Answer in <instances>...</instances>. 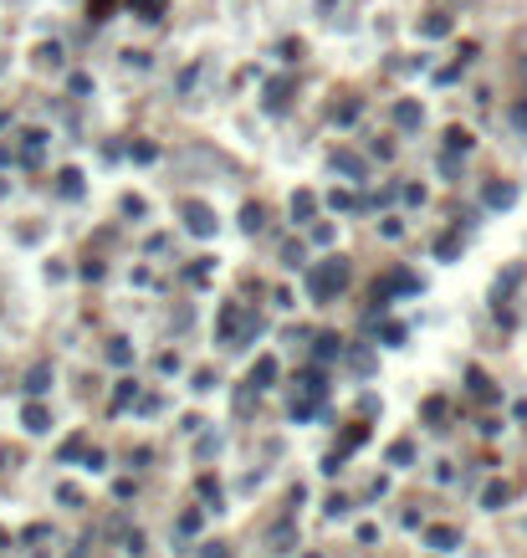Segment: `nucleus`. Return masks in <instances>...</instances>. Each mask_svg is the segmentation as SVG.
I'll return each instance as SVG.
<instances>
[{
	"label": "nucleus",
	"mask_w": 527,
	"mask_h": 558,
	"mask_svg": "<svg viewBox=\"0 0 527 558\" xmlns=\"http://www.w3.org/2000/svg\"><path fill=\"white\" fill-rule=\"evenodd\" d=\"M343 287H348V262L343 256H328V262H318L313 277H307V297H313V303H333Z\"/></svg>",
	"instance_id": "obj_1"
},
{
	"label": "nucleus",
	"mask_w": 527,
	"mask_h": 558,
	"mask_svg": "<svg viewBox=\"0 0 527 558\" xmlns=\"http://www.w3.org/2000/svg\"><path fill=\"white\" fill-rule=\"evenodd\" d=\"M256 318L251 313H241V308H226L221 313V343H231V349H241V343H246V338H256Z\"/></svg>",
	"instance_id": "obj_2"
},
{
	"label": "nucleus",
	"mask_w": 527,
	"mask_h": 558,
	"mask_svg": "<svg viewBox=\"0 0 527 558\" xmlns=\"http://www.w3.org/2000/svg\"><path fill=\"white\" fill-rule=\"evenodd\" d=\"M185 221H190V231H200V236H215V216L205 205H185Z\"/></svg>",
	"instance_id": "obj_3"
},
{
	"label": "nucleus",
	"mask_w": 527,
	"mask_h": 558,
	"mask_svg": "<svg viewBox=\"0 0 527 558\" xmlns=\"http://www.w3.org/2000/svg\"><path fill=\"white\" fill-rule=\"evenodd\" d=\"M481 200H487L492 210H507V205L517 200V190H512V185H487V190H481Z\"/></svg>",
	"instance_id": "obj_4"
},
{
	"label": "nucleus",
	"mask_w": 527,
	"mask_h": 558,
	"mask_svg": "<svg viewBox=\"0 0 527 558\" xmlns=\"http://www.w3.org/2000/svg\"><path fill=\"white\" fill-rule=\"evenodd\" d=\"M26 431H31V436H41V431H52V415L41 410V405H26Z\"/></svg>",
	"instance_id": "obj_5"
},
{
	"label": "nucleus",
	"mask_w": 527,
	"mask_h": 558,
	"mask_svg": "<svg viewBox=\"0 0 527 558\" xmlns=\"http://www.w3.org/2000/svg\"><path fill=\"white\" fill-rule=\"evenodd\" d=\"M272 379H277V359H261V364H256V374H251V390H267Z\"/></svg>",
	"instance_id": "obj_6"
},
{
	"label": "nucleus",
	"mask_w": 527,
	"mask_h": 558,
	"mask_svg": "<svg viewBox=\"0 0 527 558\" xmlns=\"http://www.w3.org/2000/svg\"><path fill=\"white\" fill-rule=\"evenodd\" d=\"M47 384H52V369H47V364H36V369L26 374V390L31 395H47Z\"/></svg>",
	"instance_id": "obj_7"
},
{
	"label": "nucleus",
	"mask_w": 527,
	"mask_h": 558,
	"mask_svg": "<svg viewBox=\"0 0 527 558\" xmlns=\"http://www.w3.org/2000/svg\"><path fill=\"white\" fill-rule=\"evenodd\" d=\"M394 118H400V128H420V103H400V108H394Z\"/></svg>",
	"instance_id": "obj_8"
},
{
	"label": "nucleus",
	"mask_w": 527,
	"mask_h": 558,
	"mask_svg": "<svg viewBox=\"0 0 527 558\" xmlns=\"http://www.w3.org/2000/svg\"><path fill=\"white\" fill-rule=\"evenodd\" d=\"M471 395H481L487 405H497V384H492L487 374H476V369H471Z\"/></svg>",
	"instance_id": "obj_9"
},
{
	"label": "nucleus",
	"mask_w": 527,
	"mask_h": 558,
	"mask_svg": "<svg viewBox=\"0 0 527 558\" xmlns=\"http://www.w3.org/2000/svg\"><path fill=\"white\" fill-rule=\"evenodd\" d=\"M313 205H318V200H313V190H297V195H292V216L307 221V216H313Z\"/></svg>",
	"instance_id": "obj_10"
},
{
	"label": "nucleus",
	"mask_w": 527,
	"mask_h": 558,
	"mask_svg": "<svg viewBox=\"0 0 527 558\" xmlns=\"http://www.w3.org/2000/svg\"><path fill=\"white\" fill-rule=\"evenodd\" d=\"M338 354V333H318V343H313V359H333Z\"/></svg>",
	"instance_id": "obj_11"
},
{
	"label": "nucleus",
	"mask_w": 527,
	"mask_h": 558,
	"mask_svg": "<svg viewBox=\"0 0 527 558\" xmlns=\"http://www.w3.org/2000/svg\"><path fill=\"white\" fill-rule=\"evenodd\" d=\"M507 497H512V487H507V482H492V487H487V497H481V502H487V507H502Z\"/></svg>",
	"instance_id": "obj_12"
},
{
	"label": "nucleus",
	"mask_w": 527,
	"mask_h": 558,
	"mask_svg": "<svg viewBox=\"0 0 527 558\" xmlns=\"http://www.w3.org/2000/svg\"><path fill=\"white\" fill-rule=\"evenodd\" d=\"M446 144H451V154H466V149H471V134H466V128H451Z\"/></svg>",
	"instance_id": "obj_13"
},
{
	"label": "nucleus",
	"mask_w": 527,
	"mask_h": 558,
	"mask_svg": "<svg viewBox=\"0 0 527 558\" xmlns=\"http://www.w3.org/2000/svg\"><path fill=\"white\" fill-rule=\"evenodd\" d=\"M420 31H425V36H446V31H451V16H430V21H420Z\"/></svg>",
	"instance_id": "obj_14"
},
{
	"label": "nucleus",
	"mask_w": 527,
	"mask_h": 558,
	"mask_svg": "<svg viewBox=\"0 0 527 558\" xmlns=\"http://www.w3.org/2000/svg\"><path fill=\"white\" fill-rule=\"evenodd\" d=\"M333 169H343V175H359V180H364V164H359L354 154H333Z\"/></svg>",
	"instance_id": "obj_15"
},
{
	"label": "nucleus",
	"mask_w": 527,
	"mask_h": 558,
	"mask_svg": "<svg viewBox=\"0 0 527 558\" xmlns=\"http://www.w3.org/2000/svg\"><path fill=\"white\" fill-rule=\"evenodd\" d=\"M267 108H287V82H272L267 88Z\"/></svg>",
	"instance_id": "obj_16"
},
{
	"label": "nucleus",
	"mask_w": 527,
	"mask_h": 558,
	"mask_svg": "<svg viewBox=\"0 0 527 558\" xmlns=\"http://www.w3.org/2000/svg\"><path fill=\"white\" fill-rule=\"evenodd\" d=\"M410 456H415V446H410V441H394V446H389V461H394V466H405Z\"/></svg>",
	"instance_id": "obj_17"
},
{
	"label": "nucleus",
	"mask_w": 527,
	"mask_h": 558,
	"mask_svg": "<svg viewBox=\"0 0 527 558\" xmlns=\"http://www.w3.org/2000/svg\"><path fill=\"white\" fill-rule=\"evenodd\" d=\"M456 538H461V533H456V528H430V543H435V548H451Z\"/></svg>",
	"instance_id": "obj_18"
},
{
	"label": "nucleus",
	"mask_w": 527,
	"mask_h": 558,
	"mask_svg": "<svg viewBox=\"0 0 527 558\" xmlns=\"http://www.w3.org/2000/svg\"><path fill=\"white\" fill-rule=\"evenodd\" d=\"M241 226H246V231H261V205H246V210H241Z\"/></svg>",
	"instance_id": "obj_19"
},
{
	"label": "nucleus",
	"mask_w": 527,
	"mask_h": 558,
	"mask_svg": "<svg viewBox=\"0 0 527 558\" xmlns=\"http://www.w3.org/2000/svg\"><path fill=\"white\" fill-rule=\"evenodd\" d=\"M354 369L369 374V369H374V354H369V349H354Z\"/></svg>",
	"instance_id": "obj_20"
},
{
	"label": "nucleus",
	"mask_w": 527,
	"mask_h": 558,
	"mask_svg": "<svg viewBox=\"0 0 527 558\" xmlns=\"http://www.w3.org/2000/svg\"><path fill=\"white\" fill-rule=\"evenodd\" d=\"M62 190H67V195H77V190H82V175H77V169H67V175H62Z\"/></svg>",
	"instance_id": "obj_21"
},
{
	"label": "nucleus",
	"mask_w": 527,
	"mask_h": 558,
	"mask_svg": "<svg viewBox=\"0 0 527 558\" xmlns=\"http://www.w3.org/2000/svg\"><path fill=\"white\" fill-rule=\"evenodd\" d=\"M108 359H113V364H128V359H134V349H128V343H113V349H108Z\"/></svg>",
	"instance_id": "obj_22"
},
{
	"label": "nucleus",
	"mask_w": 527,
	"mask_h": 558,
	"mask_svg": "<svg viewBox=\"0 0 527 558\" xmlns=\"http://www.w3.org/2000/svg\"><path fill=\"white\" fill-rule=\"evenodd\" d=\"M180 533H200V512H185V518H180Z\"/></svg>",
	"instance_id": "obj_23"
},
{
	"label": "nucleus",
	"mask_w": 527,
	"mask_h": 558,
	"mask_svg": "<svg viewBox=\"0 0 527 558\" xmlns=\"http://www.w3.org/2000/svg\"><path fill=\"white\" fill-rule=\"evenodd\" d=\"M205 558H226V548H221V543H210V548H205Z\"/></svg>",
	"instance_id": "obj_24"
},
{
	"label": "nucleus",
	"mask_w": 527,
	"mask_h": 558,
	"mask_svg": "<svg viewBox=\"0 0 527 558\" xmlns=\"http://www.w3.org/2000/svg\"><path fill=\"white\" fill-rule=\"evenodd\" d=\"M318 6H323V11H328V6H338V0H318Z\"/></svg>",
	"instance_id": "obj_25"
},
{
	"label": "nucleus",
	"mask_w": 527,
	"mask_h": 558,
	"mask_svg": "<svg viewBox=\"0 0 527 558\" xmlns=\"http://www.w3.org/2000/svg\"><path fill=\"white\" fill-rule=\"evenodd\" d=\"M0 543H6V533H0Z\"/></svg>",
	"instance_id": "obj_26"
}]
</instances>
